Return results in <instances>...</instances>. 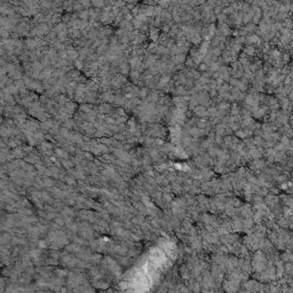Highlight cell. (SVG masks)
Instances as JSON below:
<instances>
[{"label": "cell", "mask_w": 293, "mask_h": 293, "mask_svg": "<svg viewBox=\"0 0 293 293\" xmlns=\"http://www.w3.org/2000/svg\"><path fill=\"white\" fill-rule=\"evenodd\" d=\"M189 1L190 0H181V2H183V4H189Z\"/></svg>", "instance_id": "5b68a950"}, {"label": "cell", "mask_w": 293, "mask_h": 293, "mask_svg": "<svg viewBox=\"0 0 293 293\" xmlns=\"http://www.w3.org/2000/svg\"><path fill=\"white\" fill-rule=\"evenodd\" d=\"M234 12V8L231 7V6H229V7H227V8H225V10H223V13L225 14H230V13Z\"/></svg>", "instance_id": "3957f363"}, {"label": "cell", "mask_w": 293, "mask_h": 293, "mask_svg": "<svg viewBox=\"0 0 293 293\" xmlns=\"http://www.w3.org/2000/svg\"><path fill=\"white\" fill-rule=\"evenodd\" d=\"M146 14L148 15V16L152 15V14H154V6H148V7H146Z\"/></svg>", "instance_id": "6da1fadb"}, {"label": "cell", "mask_w": 293, "mask_h": 293, "mask_svg": "<svg viewBox=\"0 0 293 293\" xmlns=\"http://www.w3.org/2000/svg\"><path fill=\"white\" fill-rule=\"evenodd\" d=\"M215 4H217V0H207V6H209L211 8H213L214 6H215Z\"/></svg>", "instance_id": "7a4b0ae2"}, {"label": "cell", "mask_w": 293, "mask_h": 293, "mask_svg": "<svg viewBox=\"0 0 293 293\" xmlns=\"http://www.w3.org/2000/svg\"><path fill=\"white\" fill-rule=\"evenodd\" d=\"M221 9H222V7H220V6H218V7H215V8H214V14H217V15H219V13H221Z\"/></svg>", "instance_id": "277c9868"}]
</instances>
